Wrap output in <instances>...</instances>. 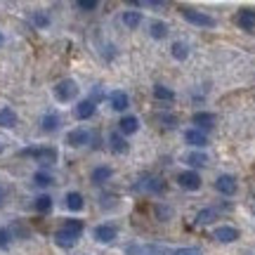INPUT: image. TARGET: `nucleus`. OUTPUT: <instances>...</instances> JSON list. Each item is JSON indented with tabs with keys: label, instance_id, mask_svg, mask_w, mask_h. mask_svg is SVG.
I'll use <instances>...</instances> for the list:
<instances>
[{
	"label": "nucleus",
	"instance_id": "obj_1",
	"mask_svg": "<svg viewBox=\"0 0 255 255\" xmlns=\"http://www.w3.org/2000/svg\"><path fill=\"white\" fill-rule=\"evenodd\" d=\"M19 156H28V158H33L36 163H40V168H50V165L57 163L59 151H57L55 146H31V149L19 151Z\"/></svg>",
	"mask_w": 255,
	"mask_h": 255
},
{
	"label": "nucleus",
	"instance_id": "obj_2",
	"mask_svg": "<svg viewBox=\"0 0 255 255\" xmlns=\"http://www.w3.org/2000/svg\"><path fill=\"white\" fill-rule=\"evenodd\" d=\"M180 12H182V17L187 19L189 24H194V26H201V28H215L218 26L215 17H210L206 12H199V9H194V7H187V5H182Z\"/></svg>",
	"mask_w": 255,
	"mask_h": 255
},
{
	"label": "nucleus",
	"instance_id": "obj_3",
	"mask_svg": "<svg viewBox=\"0 0 255 255\" xmlns=\"http://www.w3.org/2000/svg\"><path fill=\"white\" fill-rule=\"evenodd\" d=\"M76 95H78V85H76L73 78H64V81H59L55 85V100L62 102V104L76 100Z\"/></svg>",
	"mask_w": 255,
	"mask_h": 255
},
{
	"label": "nucleus",
	"instance_id": "obj_4",
	"mask_svg": "<svg viewBox=\"0 0 255 255\" xmlns=\"http://www.w3.org/2000/svg\"><path fill=\"white\" fill-rule=\"evenodd\" d=\"M126 255H168V248L158 244H128Z\"/></svg>",
	"mask_w": 255,
	"mask_h": 255
},
{
	"label": "nucleus",
	"instance_id": "obj_5",
	"mask_svg": "<svg viewBox=\"0 0 255 255\" xmlns=\"http://www.w3.org/2000/svg\"><path fill=\"white\" fill-rule=\"evenodd\" d=\"M92 139V132L85 130V128H76V130H69L66 132V144L73 146V149H81V146H88Z\"/></svg>",
	"mask_w": 255,
	"mask_h": 255
},
{
	"label": "nucleus",
	"instance_id": "obj_6",
	"mask_svg": "<svg viewBox=\"0 0 255 255\" xmlns=\"http://www.w3.org/2000/svg\"><path fill=\"white\" fill-rule=\"evenodd\" d=\"M215 189H218L222 196H234V194H237V189H239L237 177H234V175H229V173L220 175L218 180H215Z\"/></svg>",
	"mask_w": 255,
	"mask_h": 255
},
{
	"label": "nucleus",
	"instance_id": "obj_7",
	"mask_svg": "<svg viewBox=\"0 0 255 255\" xmlns=\"http://www.w3.org/2000/svg\"><path fill=\"white\" fill-rule=\"evenodd\" d=\"M177 184H180L184 191H199L201 189V175L196 173V170H184V173L177 175Z\"/></svg>",
	"mask_w": 255,
	"mask_h": 255
},
{
	"label": "nucleus",
	"instance_id": "obj_8",
	"mask_svg": "<svg viewBox=\"0 0 255 255\" xmlns=\"http://www.w3.org/2000/svg\"><path fill=\"white\" fill-rule=\"evenodd\" d=\"M139 189L146 191V194H163L165 182L161 177H156V175H144V177L139 180Z\"/></svg>",
	"mask_w": 255,
	"mask_h": 255
},
{
	"label": "nucleus",
	"instance_id": "obj_9",
	"mask_svg": "<svg viewBox=\"0 0 255 255\" xmlns=\"http://www.w3.org/2000/svg\"><path fill=\"white\" fill-rule=\"evenodd\" d=\"M215 114H210V111H196L194 116H191V123L196 126V130L201 132H206V130H213L215 128Z\"/></svg>",
	"mask_w": 255,
	"mask_h": 255
},
{
	"label": "nucleus",
	"instance_id": "obj_10",
	"mask_svg": "<svg viewBox=\"0 0 255 255\" xmlns=\"http://www.w3.org/2000/svg\"><path fill=\"white\" fill-rule=\"evenodd\" d=\"M119 237V229L114 227V225H100V227H95V241H100V244H114Z\"/></svg>",
	"mask_w": 255,
	"mask_h": 255
},
{
	"label": "nucleus",
	"instance_id": "obj_11",
	"mask_svg": "<svg viewBox=\"0 0 255 255\" xmlns=\"http://www.w3.org/2000/svg\"><path fill=\"white\" fill-rule=\"evenodd\" d=\"M95 111H97V104L92 100H81L78 104H76V109H73V116L78 121H88L95 116Z\"/></svg>",
	"mask_w": 255,
	"mask_h": 255
},
{
	"label": "nucleus",
	"instance_id": "obj_12",
	"mask_svg": "<svg viewBox=\"0 0 255 255\" xmlns=\"http://www.w3.org/2000/svg\"><path fill=\"white\" fill-rule=\"evenodd\" d=\"M184 142L191 144L194 149H203V146L208 144V135L196 130V128H189V130H184Z\"/></svg>",
	"mask_w": 255,
	"mask_h": 255
},
{
	"label": "nucleus",
	"instance_id": "obj_13",
	"mask_svg": "<svg viewBox=\"0 0 255 255\" xmlns=\"http://www.w3.org/2000/svg\"><path fill=\"white\" fill-rule=\"evenodd\" d=\"M213 239H218L220 244H234L239 239V229L237 227H229V225H222L213 232Z\"/></svg>",
	"mask_w": 255,
	"mask_h": 255
},
{
	"label": "nucleus",
	"instance_id": "obj_14",
	"mask_svg": "<svg viewBox=\"0 0 255 255\" xmlns=\"http://www.w3.org/2000/svg\"><path fill=\"white\" fill-rule=\"evenodd\" d=\"M239 28L244 31H253L255 28V9H239V14L234 17Z\"/></svg>",
	"mask_w": 255,
	"mask_h": 255
},
{
	"label": "nucleus",
	"instance_id": "obj_15",
	"mask_svg": "<svg viewBox=\"0 0 255 255\" xmlns=\"http://www.w3.org/2000/svg\"><path fill=\"white\" fill-rule=\"evenodd\" d=\"M107 97H109V104L114 111H126L128 104H130V100H128V95L123 90H111Z\"/></svg>",
	"mask_w": 255,
	"mask_h": 255
},
{
	"label": "nucleus",
	"instance_id": "obj_16",
	"mask_svg": "<svg viewBox=\"0 0 255 255\" xmlns=\"http://www.w3.org/2000/svg\"><path fill=\"white\" fill-rule=\"evenodd\" d=\"M137 130H139V119H137V116H123V119L119 121V132L123 137L135 135Z\"/></svg>",
	"mask_w": 255,
	"mask_h": 255
},
{
	"label": "nucleus",
	"instance_id": "obj_17",
	"mask_svg": "<svg viewBox=\"0 0 255 255\" xmlns=\"http://www.w3.org/2000/svg\"><path fill=\"white\" fill-rule=\"evenodd\" d=\"M78 239L76 234H71V232H66V229H57L55 232V244L59 248H73L76 244H78Z\"/></svg>",
	"mask_w": 255,
	"mask_h": 255
},
{
	"label": "nucleus",
	"instance_id": "obj_18",
	"mask_svg": "<svg viewBox=\"0 0 255 255\" xmlns=\"http://www.w3.org/2000/svg\"><path fill=\"white\" fill-rule=\"evenodd\" d=\"M109 149L114 151V154H119V156L128 154V149H130V146H128L126 137L121 135L119 130H116V132H111V135H109Z\"/></svg>",
	"mask_w": 255,
	"mask_h": 255
},
{
	"label": "nucleus",
	"instance_id": "obj_19",
	"mask_svg": "<svg viewBox=\"0 0 255 255\" xmlns=\"http://www.w3.org/2000/svg\"><path fill=\"white\" fill-rule=\"evenodd\" d=\"M184 161H187V163H189L191 168L196 170V168H206L210 158H208V154H206V151H201V149H194V151H189V154L184 156Z\"/></svg>",
	"mask_w": 255,
	"mask_h": 255
},
{
	"label": "nucleus",
	"instance_id": "obj_20",
	"mask_svg": "<svg viewBox=\"0 0 255 255\" xmlns=\"http://www.w3.org/2000/svg\"><path fill=\"white\" fill-rule=\"evenodd\" d=\"M59 126H62V119L57 116L55 111L43 114V119H40V130H43V132H55Z\"/></svg>",
	"mask_w": 255,
	"mask_h": 255
},
{
	"label": "nucleus",
	"instance_id": "obj_21",
	"mask_svg": "<svg viewBox=\"0 0 255 255\" xmlns=\"http://www.w3.org/2000/svg\"><path fill=\"white\" fill-rule=\"evenodd\" d=\"M121 21H123L130 31H135V28H139V24H142V12H137V9H126V12L121 14Z\"/></svg>",
	"mask_w": 255,
	"mask_h": 255
},
{
	"label": "nucleus",
	"instance_id": "obj_22",
	"mask_svg": "<svg viewBox=\"0 0 255 255\" xmlns=\"http://www.w3.org/2000/svg\"><path fill=\"white\" fill-rule=\"evenodd\" d=\"M64 203H66V208L69 210L78 213V210H83V206H85V199H83L81 191H69V194L64 196Z\"/></svg>",
	"mask_w": 255,
	"mask_h": 255
},
{
	"label": "nucleus",
	"instance_id": "obj_23",
	"mask_svg": "<svg viewBox=\"0 0 255 255\" xmlns=\"http://www.w3.org/2000/svg\"><path fill=\"white\" fill-rule=\"evenodd\" d=\"M111 175H114V170H111L109 165H97V168L92 170L90 180H92V184H104L107 180H111Z\"/></svg>",
	"mask_w": 255,
	"mask_h": 255
},
{
	"label": "nucleus",
	"instance_id": "obj_24",
	"mask_svg": "<svg viewBox=\"0 0 255 255\" xmlns=\"http://www.w3.org/2000/svg\"><path fill=\"white\" fill-rule=\"evenodd\" d=\"M149 36L154 38V40H163V38L168 36V24L161 21V19L151 21V24H149Z\"/></svg>",
	"mask_w": 255,
	"mask_h": 255
},
{
	"label": "nucleus",
	"instance_id": "obj_25",
	"mask_svg": "<svg viewBox=\"0 0 255 255\" xmlns=\"http://www.w3.org/2000/svg\"><path fill=\"white\" fill-rule=\"evenodd\" d=\"M218 220V210L215 208H203L196 213V218H194V222L196 225H213Z\"/></svg>",
	"mask_w": 255,
	"mask_h": 255
},
{
	"label": "nucleus",
	"instance_id": "obj_26",
	"mask_svg": "<svg viewBox=\"0 0 255 255\" xmlns=\"http://www.w3.org/2000/svg\"><path fill=\"white\" fill-rule=\"evenodd\" d=\"M170 55H173V59H177V62H184V59L189 57V45L182 43V40H175L173 45H170Z\"/></svg>",
	"mask_w": 255,
	"mask_h": 255
},
{
	"label": "nucleus",
	"instance_id": "obj_27",
	"mask_svg": "<svg viewBox=\"0 0 255 255\" xmlns=\"http://www.w3.org/2000/svg\"><path fill=\"white\" fill-rule=\"evenodd\" d=\"M17 114L14 109H9V107H2L0 109V128H14L17 126Z\"/></svg>",
	"mask_w": 255,
	"mask_h": 255
},
{
	"label": "nucleus",
	"instance_id": "obj_28",
	"mask_svg": "<svg viewBox=\"0 0 255 255\" xmlns=\"http://www.w3.org/2000/svg\"><path fill=\"white\" fill-rule=\"evenodd\" d=\"M33 208H36L38 213H50V210H52V196H50V194H40V196L33 201Z\"/></svg>",
	"mask_w": 255,
	"mask_h": 255
},
{
	"label": "nucleus",
	"instance_id": "obj_29",
	"mask_svg": "<svg viewBox=\"0 0 255 255\" xmlns=\"http://www.w3.org/2000/svg\"><path fill=\"white\" fill-rule=\"evenodd\" d=\"M33 184L40 187V189H45V187H50V184H55V177L47 173V170H38V173L33 175Z\"/></svg>",
	"mask_w": 255,
	"mask_h": 255
},
{
	"label": "nucleus",
	"instance_id": "obj_30",
	"mask_svg": "<svg viewBox=\"0 0 255 255\" xmlns=\"http://www.w3.org/2000/svg\"><path fill=\"white\" fill-rule=\"evenodd\" d=\"M154 97L158 102H173L175 100V92L165 85H154Z\"/></svg>",
	"mask_w": 255,
	"mask_h": 255
},
{
	"label": "nucleus",
	"instance_id": "obj_31",
	"mask_svg": "<svg viewBox=\"0 0 255 255\" xmlns=\"http://www.w3.org/2000/svg\"><path fill=\"white\" fill-rule=\"evenodd\" d=\"M31 21H33V26H36V28H47V26H50V14L38 9V12H33V14H31Z\"/></svg>",
	"mask_w": 255,
	"mask_h": 255
},
{
	"label": "nucleus",
	"instance_id": "obj_32",
	"mask_svg": "<svg viewBox=\"0 0 255 255\" xmlns=\"http://www.w3.org/2000/svg\"><path fill=\"white\" fill-rule=\"evenodd\" d=\"M62 229L71 232V234H76V237H81L83 229H85V225H83V220H66V222L62 225Z\"/></svg>",
	"mask_w": 255,
	"mask_h": 255
},
{
	"label": "nucleus",
	"instance_id": "obj_33",
	"mask_svg": "<svg viewBox=\"0 0 255 255\" xmlns=\"http://www.w3.org/2000/svg\"><path fill=\"white\" fill-rule=\"evenodd\" d=\"M156 121H158L161 126H165V128H175V126H177V116H175V114H158V116H156Z\"/></svg>",
	"mask_w": 255,
	"mask_h": 255
},
{
	"label": "nucleus",
	"instance_id": "obj_34",
	"mask_svg": "<svg viewBox=\"0 0 255 255\" xmlns=\"http://www.w3.org/2000/svg\"><path fill=\"white\" fill-rule=\"evenodd\" d=\"M97 0H76V9H81V12H95L97 9Z\"/></svg>",
	"mask_w": 255,
	"mask_h": 255
},
{
	"label": "nucleus",
	"instance_id": "obj_35",
	"mask_svg": "<svg viewBox=\"0 0 255 255\" xmlns=\"http://www.w3.org/2000/svg\"><path fill=\"white\" fill-rule=\"evenodd\" d=\"M154 210H156V218L163 220V222H165V220L173 218V208H170V206H161V203H158Z\"/></svg>",
	"mask_w": 255,
	"mask_h": 255
},
{
	"label": "nucleus",
	"instance_id": "obj_36",
	"mask_svg": "<svg viewBox=\"0 0 255 255\" xmlns=\"http://www.w3.org/2000/svg\"><path fill=\"white\" fill-rule=\"evenodd\" d=\"M9 241H12V229L0 227V248L5 251V248L9 246Z\"/></svg>",
	"mask_w": 255,
	"mask_h": 255
},
{
	"label": "nucleus",
	"instance_id": "obj_37",
	"mask_svg": "<svg viewBox=\"0 0 255 255\" xmlns=\"http://www.w3.org/2000/svg\"><path fill=\"white\" fill-rule=\"evenodd\" d=\"M88 100H92L95 104H97V102L107 100V92L102 90V85H95V88H92V97H88Z\"/></svg>",
	"mask_w": 255,
	"mask_h": 255
},
{
	"label": "nucleus",
	"instance_id": "obj_38",
	"mask_svg": "<svg viewBox=\"0 0 255 255\" xmlns=\"http://www.w3.org/2000/svg\"><path fill=\"white\" fill-rule=\"evenodd\" d=\"M170 255H201V251L194 246H187V248H177V251H173Z\"/></svg>",
	"mask_w": 255,
	"mask_h": 255
},
{
	"label": "nucleus",
	"instance_id": "obj_39",
	"mask_svg": "<svg viewBox=\"0 0 255 255\" xmlns=\"http://www.w3.org/2000/svg\"><path fill=\"white\" fill-rule=\"evenodd\" d=\"M5 199H7V187H5V184L0 182V206L5 203Z\"/></svg>",
	"mask_w": 255,
	"mask_h": 255
},
{
	"label": "nucleus",
	"instance_id": "obj_40",
	"mask_svg": "<svg viewBox=\"0 0 255 255\" xmlns=\"http://www.w3.org/2000/svg\"><path fill=\"white\" fill-rule=\"evenodd\" d=\"M5 45V36H2V31H0V47Z\"/></svg>",
	"mask_w": 255,
	"mask_h": 255
},
{
	"label": "nucleus",
	"instance_id": "obj_41",
	"mask_svg": "<svg viewBox=\"0 0 255 255\" xmlns=\"http://www.w3.org/2000/svg\"><path fill=\"white\" fill-rule=\"evenodd\" d=\"M0 151H2V144H0Z\"/></svg>",
	"mask_w": 255,
	"mask_h": 255
}]
</instances>
